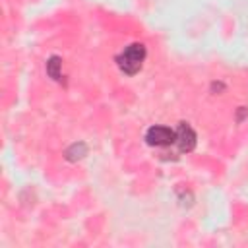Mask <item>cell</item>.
I'll list each match as a JSON object with an SVG mask.
<instances>
[{"instance_id": "3", "label": "cell", "mask_w": 248, "mask_h": 248, "mask_svg": "<svg viewBox=\"0 0 248 248\" xmlns=\"http://www.w3.org/2000/svg\"><path fill=\"white\" fill-rule=\"evenodd\" d=\"M174 143L178 145V149L182 153H190L196 147V132L192 130L190 124L180 122V126L176 128V141Z\"/></svg>"}, {"instance_id": "1", "label": "cell", "mask_w": 248, "mask_h": 248, "mask_svg": "<svg viewBox=\"0 0 248 248\" xmlns=\"http://www.w3.org/2000/svg\"><path fill=\"white\" fill-rule=\"evenodd\" d=\"M145 56H147L145 46L141 43H132L116 56V64H118L120 72H124L126 76H134L141 70Z\"/></svg>"}, {"instance_id": "5", "label": "cell", "mask_w": 248, "mask_h": 248, "mask_svg": "<svg viewBox=\"0 0 248 248\" xmlns=\"http://www.w3.org/2000/svg\"><path fill=\"white\" fill-rule=\"evenodd\" d=\"M85 153H87L85 143H74V145H70V147L66 149V159H68V161H78V159H81Z\"/></svg>"}, {"instance_id": "2", "label": "cell", "mask_w": 248, "mask_h": 248, "mask_svg": "<svg viewBox=\"0 0 248 248\" xmlns=\"http://www.w3.org/2000/svg\"><path fill=\"white\" fill-rule=\"evenodd\" d=\"M145 141L149 145H155V147H165V145H170L176 141V132L169 126H151L147 132H145Z\"/></svg>"}, {"instance_id": "4", "label": "cell", "mask_w": 248, "mask_h": 248, "mask_svg": "<svg viewBox=\"0 0 248 248\" xmlns=\"http://www.w3.org/2000/svg\"><path fill=\"white\" fill-rule=\"evenodd\" d=\"M60 66H62V60H60L58 56H50V58H48V62H46V74H48L54 81H62Z\"/></svg>"}]
</instances>
